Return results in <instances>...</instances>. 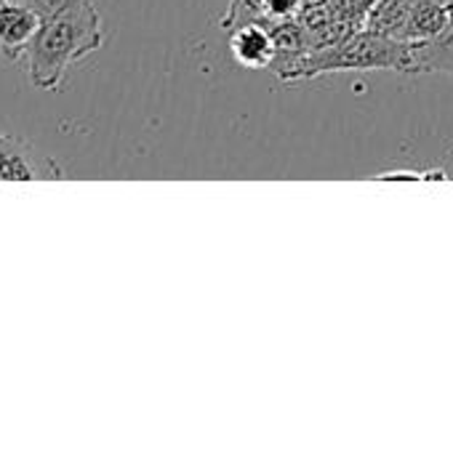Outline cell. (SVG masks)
<instances>
[{"instance_id":"10","label":"cell","mask_w":453,"mask_h":455,"mask_svg":"<svg viewBox=\"0 0 453 455\" xmlns=\"http://www.w3.org/2000/svg\"><path fill=\"white\" fill-rule=\"evenodd\" d=\"M430 173H419V171H384V173H379L376 179H382V181H422V179H427Z\"/></svg>"},{"instance_id":"2","label":"cell","mask_w":453,"mask_h":455,"mask_svg":"<svg viewBox=\"0 0 453 455\" xmlns=\"http://www.w3.org/2000/svg\"><path fill=\"white\" fill-rule=\"evenodd\" d=\"M342 69H392L414 72V48L406 40L379 35L374 29H358L334 48L307 53L291 75V83L331 75Z\"/></svg>"},{"instance_id":"13","label":"cell","mask_w":453,"mask_h":455,"mask_svg":"<svg viewBox=\"0 0 453 455\" xmlns=\"http://www.w3.org/2000/svg\"><path fill=\"white\" fill-rule=\"evenodd\" d=\"M0 3H5V0H0Z\"/></svg>"},{"instance_id":"4","label":"cell","mask_w":453,"mask_h":455,"mask_svg":"<svg viewBox=\"0 0 453 455\" xmlns=\"http://www.w3.org/2000/svg\"><path fill=\"white\" fill-rule=\"evenodd\" d=\"M59 173L35 147L0 133V181H32Z\"/></svg>"},{"instance_id":"7","label":"cell","mask_w":453,"mask_h":455,"mask_svg":"<svg viewBox=\"0 0 453 455\" xmlns=\"http://www.w3.org/2000/svg\"><path fill=\"white\" fill-rule=\"evenodd\" d=\"M414 48V72H446L453 75V21L441 35L425 43H411Z\"/></svg>"},{"instance_id":"8","label":"cell","mask_w":453,"mask_h":455,"mask_svg":"<svg viewBox=\"0 0 453 455\" xmlns=\"http://www.w3.org/2000/svg\"><path fill=\"white\" fill-rule=\"evenodd\" d=\"M446 24H449V16H446V8L441 0H419L411 19H409L403 40L406 43L433 40L435 35H441L446 29Z\"/></svg>"},{"instance_id":"11","label":"cell","mask_w":453,"mask_h":455,"mask_svg":"<svg viewBox=\"0 0 453 455\" xmlns=\"http://www.w3.org/2000/svg\"><path fill=\"white\" fill-rule=\"evenodd\" d=\"M443 3V8H446V16H449V21H453V0H441Z\"/></svg>"},{"instance_id":"5","label":"cell","mask_w":453,"mask_h":455,"mask_svg":"<svg viewBox=\"0 0 453 455\" xmlns=\"http://www.w3.org/2000/svg\"><path fill=\"white\" fill-rule=\"evenodd\" d=\"M230 51L240 67L270 69V64L275 59V40H272L270 27L262 21H251V24L232 29L230 32Z\"/></svg>"},{"instance_id":"12","label":"cell","mask_w":453,"mask_h":455,"mask_svg":"<svg viewBox=\"0 0 453 455\" xmlns=\"http://www.w3.org/2000/svg\"><path fill=\"white\" fill-rule=\"evenodd\" d=\"M360 3H363V8H366V11H371L379 0H360Z\"/></svg>"},{"instance_id":"9","label":"cell","mask_w":453,"mask_h":455,"mask_svg":"<svg viewBox=\"0 0 453 455\" xmlns=\"http://www.w3.org/2000/svg\"><path fill=\"white\" fill-rule=\"evenodd\" d=\"M21 3H27L29 8H35L40 13V19H48V16L61 13L64 8L75 5L77 0H21Z\"/></svg>"},{"instance_id":"6","label":"cell","mask_w":453,"mask_h":455,"mask_svg":"<svg viewBox=\"0 0 453 455\" xmlns=\"http://www.w3.org/2000/svg\"><path fill=\"white\" fill-rule=\"evenodd\" d=\"M419 0H379L368 13H366V29H374L379 35L403 40L409 19L414 13Z\"/></svg>"},{"instance_id":"3","label":"cell","mask_w":453,"mask_h":455,"mask_svg":"<svg viewBox=\"0 0 453 455\" xmlns=\"http://www.w3.org/2000/svg\"><path fill=\"white\" fill-rule=\"evenodd\" d=\"M40 13L21 0L0 3V51H5L8 59L21 61L27 45L40 29Z\"/></svg>"},{"instance_id":"1","label":"cell","mask_w":453,"mask_h":455,"mask_svg":"<svg viewBox=\"0 0 453 455\" xmlns=\"http://www.w3.org/2000/svg\"><path fill=\"white\" fill-rule=\"evenodd\" d=\"M101 43V16L91 0H77L61 13L43 19L21 56L29 83L40 91H59L69 67L99 51Z\"/></svg>"}]
</instances>
